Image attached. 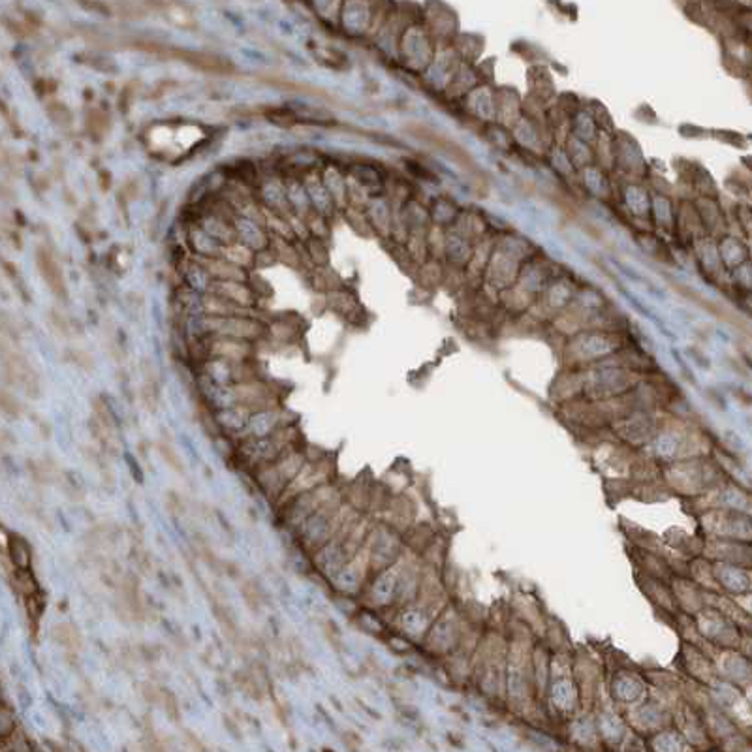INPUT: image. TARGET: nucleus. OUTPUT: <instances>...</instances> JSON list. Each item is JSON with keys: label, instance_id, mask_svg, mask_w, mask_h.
I'll return each instance as SVG.
<instances>
[{"label": "nucleus", "instance_id": "obj_1", "mask_svg": "<svg viewBox=\"0 0 752 752\" xmlns=\"http://www.w3.org/2000/svg\"><path fill=\"white\" fill-rule=\"evenodd\" d=\"M354 511L356 510H352L345 502V498H338V500L322 506L294 532L299 549L307 557H312L314 553L320 551L324 545L329 544L337 536L343 525L346 523V519L350 518Z\"/></svg>", "mask_w": 752, "mask_h": 752}, {"label": "nucleus", "instance_id": "obj_2", "mask_svg": "<svg viewBox=\"0 0 752 752\" xmlns=\"http://www.w3.org/2000/svg\"><path fill=\"white\" fill-rule=\"evenodd\" d=\"M296 448H301V444L297 440V433L290 427L281 429L278 433L265 438H245L237 442L234 469L245 470L252 476L256 470L275 463L286 451Z\"/></svg>", "mask_w": 752, "mask_h": 752}, {"label": "nucleus", "instance_id": "obj_3", "mask_svg": "<svg viewBox=\"0 0 752 752\" xmlns=\"http://www.w3.org/2000/svg\"><path fill=\"white\" fill-rule=\"evenodd\" d=\"M307 461H309V457H307V451L303 448L286 451L275 463L256 470L252 474V482H254L256 489L260 491L267 500L276 504V500L283 497L284 491L288 489V485L303 470Z\"/></svg>", "mask_w": 752, "mask_h": 752}, {"label": "nucleus", "instance_id": "obj_4", "mask_svg": "<svg viewBox=\"0 0 752 752\" xmlns=\"http://www.w3.org/2000/svg\"><path fill=\"white\" fill-rule=\"evenodd\" d=\"M400 553H403V540L399 536V531L389 523L374 525L369 542H367V557H369L371 576L397 565L400 560Z\"/></svg>", "mask_w": 752, "mask_h": 752}, {"label": "nucleus", "instance_id": "obj_5", "mask_svg": "<svg viewBox=\"0 0 752 752\" xmlns=\"http://www.w3.org/2000/svg\"><path fill=\"white\" fill-rule=\"evenodd\" d=\"M332 482H335V463L329 457L325 456L322 459H316V461H307L303 470L288 485V489L284 491L283 497L276 500V511L283 510L284 506H288L292 500H296L297 497H301L305 493L318 489V487H324V485Z\"/></svg>", "mask_w": 752, "mask_h": 752}, {"label": "nucleus", "instance_id": "obj_6", "mask_svg": "<svg viewBox=\"0 0 752 752\" xmlns=\"http://www.w3.org/2000/svg\"><path fill=\"white\" fill-rule=\"evenodd\" d=\"M371 578V568H369V557H367V547L359 553L358 557L350 560L341 572L329 581L333 593L345 594V596H354L361 598V593L365 589L367 581Z\"/></svg>", "mask_w": 752, "mask_h": 752}, {"label": "nucleus", "instance_id": "obj_7", "mask_svg": "<svg viewBox=\"0 0 752 752\" xmlns=\"http://www.w3.org/2000/svg\"><path fill=\"white\" fill-rule=\"evenodd\" d=\"M117 607H121L119 611V617H123L125 622L128 621H138L141 622L145 619V602H143V594H141V589H139V581L136 576L132 573H126L119 581V593H117Z\"/></svg>", "mask_w": 752, "mask_h": 752}, {"label": "nucleus", "instance_id": "obj_8", "mask_svg": "<svg viewBox=\"0 0 752 752\" xmlns=\"http://www.w3.org/2000/svg\"><path fill=\"white\" fill-rule=\"evenodd\" d=\"M4 373L10 384L23 389L28 397H38L40 394V380L38 374L30 367L27 359L19 354H6L4 356Z\"/></svg>", "mask_w": 752, "mask_h": 752}, {"label": "nucleus", "instance_id": "obj_9", "mask_svg": "<svg viewBox=\"0 0 752 752\" xmlns=\"http://www.w3.org/2000/svg\"><path fill=\"white\" fill-rule=\"evenodd\" d=\"M395 628L399 630L400 636H405L408 640H420L425 634V630L429 627V617L425 609L416 606H405L400 607L399 613L395 615L394 619Z\"/></svg>", "mask_w": 752, "mask_h": 752}, {"label": "nucleus", "instance_id": "obj_10", "mask_svg": "<svg viewBox=\"0 0 752 752\" xmlns=\"http://www.w3.org/2000/svg\"><path fill=\"white\" fill-rule=\"evenodd\" d=\"M36 263H38L40 275H42V278L49 286V290L53 292L57 297L66 296V283H64L63 271L59 267L55 258L51 256V252L45 249L38 250L36 252Z\"/></svg>", "mask_w": 752, "mask_h": 752}, {"label": "nucleus", "instance_id": "obj_11", "mask_svg": "<svg viewBox=\"0 0 752 752\" xmlns=\"http://www.w3.org/2000/svg\"><path fill=\"white\" fill-rule=\"evenodd\" d=\"M214 425L221 429L222 433L226 435H239L241 436L245 433V429L249 425L250 412L245 410L239 405L235 407L222 408V410H216L213 416Z\"/></svg>", "mask_w": 752, "mask_h": 752}, {"label": "nucleus", "instance_id": "obj_12", "mask_svg": "<svg viewBox=\"0 0 752 752\" xmlns=\"http://www.w3.org/2000/svg\"><path fill=\"white\" fill-rule=\"evenodd\" d=\"M4 559L10 570H32V547L19 534H8Z\"/></svg>", "mask_w": 752, "mask_h": 752}, {"label": "nucleus", "instance_id": "obj_13", "mask_svg": "<svg viewBox=\"0 0 752 752\" xmlns=\"http://www.w3.org/2000/svg\"><path fill=\"white\" fill-rule=\"evenodd\" d=\"M350 621L358 627V630H361V632H365L369 636H374V638L387 636V624L380 617V611L363 606V604H361V607L356 611V615H354Z\"/></svg>", "mask_w": 752, "mask_h": 752}, {"label": "nucleus", "instance_id": "obj_14", "mask_svg": "<svg viewBox=\"0 0 752 752\" xmlns=\"http://www.w3.org/2000/svg\"><path fill=\"white\" fill-rule=\"evenodd\" d=\"M51 638L59 647L66 649L68 653H79L83 647V636L79 628L72 622H59L51 628Z\"/></svg>", "mask_w": 752, "mask_h": 752}, {"label": "nucleus", "instance_id": "obj_15", "mask_svg": "<svg viewBox=\"0 0 752 752\" xmlns=\"http://www.w3.org/2000/svg\"><path fill=\"white\" fill-rule=\"evenodd\" d=\"M57 482H59V487L63 489V493L70 498V500H76V502H79V500H83L85 495H87V487H85L83 476H81L79 472H76V470H72V469L61 470V474H59V480H57Z\"/></svg>", "mask_w": 752, "mask_h": 752}, {"label": "nucleus", "instance_id": "obj_16", "mask_svg": "<svg viewBox=\"0 0 752 752\" xmlns=\"http://www.w3.org/2000/svg\"><path fill=\"white\" fill-rule=\"evenodd\" d=\"M234 683L247 696L254 698V700H262L263 698V684L260 681V677L256 675V671H252V669H239V671H235Z\"/></svg>", "mask_w": 752, "mask_h": 752}, {"label": "nucleus", "instance_id": "obj_17", "mask_svg": "<svg viewBox=\"0 0 752 752\" xmlns=\"http://www.w3.org/2000/svg\"><path fill=\"white\" fill-rule=\"evenodd\" d=\"M23 604H25V613H27L28 622L32 624V634H36V630L40 627V621H42V615L45 611V598H43L42 591H38L34 594H28L23 598Z\"/></svg>", "mask_w": 752, "mask_h": 752}, {"label": "nucleus", "instance_id": "obj_18", "mask_svg": "<svg viewBox=\"0 0 752 752\" xmlns=\"http://www.w3.org/2000/svg\"><path fill=\"white\" fill-rule=\"evenodd\" d=\"M213 611H214V617H216V621H219V624H221L224 636H226L232 643L239 642V638H241V636H239V627H237V621H235V615L232 613V609L226 606H214Z\"/></svg>", "mask_w": 752, "mask_h": 752}, {"label": "nucleus", "instance_id": "obj_19", "mask_svg": "<svg viewBox=\"0 0 752 752\" xmlns=\"http://www.w3.org/2000/svg\"><path fill=\"white\" fill-rule=\"evenodd\" d=\"M241 596L245 604L249 606L250 611H260L263 607V602H265V593L260 587V583H256L254 580H245L241 585Z\"/></svg>", "mask_w": 752, "mask_h": 752}, {"label": "nucleus", "instance_id": "obj_20", "mask_svg": "<svg viewBox=\"0 0 752 752\" xmlns=\"http://www.w3.org/2000/svg\"><path fill=\"white\" fill-rule=\"evenodd\" d=\"M156 448H159V454L162 456V459L166 461V465L170 467V469H173L175 472H179V474H185V463H183L181 456L177 454V449L172 446V442L160 440L159 444H156Z\"/></svg>", "mask_w": 752, "mask_h": 752}, {"label": "nucleus", "instance_id": "obj_21", "mask_svg": "<svg viewBox=\"0 0 752 752\" xmlns=\"http://www.w3.org/2000/svg\"><path fill=\"white\" fill-rule=\"evenodd\" d=\"M0 730H2V738L6 739L12 735V731L15 730V718L12 715V711L8 709V705L2 707L0 711Z\"/></svg>", "mask_w": 752, "mask_h": 752}, {"label": "nucleus", "instance_id": "obj_22", "mask_svg": "<svg viewBox=\"0 0 752 752\" xmlns=\"http://www.w3.org/2000/svg\"><path fill=\"white\" fill-rule=\"evenodd\" d=\"M166 510L172 514V516H183L185 514V502H183V497L175 491H170L166 495Z\"/></svg>", "mask_w": 752, "mask_h": 752}, {"label": "nucleus", "instance_id": "obj_23", "mask_svg": "<svg viewBox=\"0 0 752 752\" xmlns=\"http://www.w3.org/2000/svg\"><path fill=\"white\" fill-rule=\"evenodd\" d=\"M162 704H164V707H166V713L170 715L172 720H177V718H179V702H177V698H175L173 692H170V690H162Z\"/></svg>", "mask_w": 752, "mask_h": 752}, {"label": "nucleus", "instance_id": "obj_24", "mask_svg": "<svg viewBox=\"0 0 752 752\" xmlns=\"http://www.w3.org/2000/svg\"><path fill=\"white\" fill-rule=\"evenodd\" d=\"M2 410L10 416L19 414V403H17L15 397L8 394V392H2Z\"/></svg>", "mask_w": 752, "mask_h": 752}, {"label": "nucleus", "instance_id": "obj_25", "mask_svg": "<svg viewBox=\"0 0 752 752\" xmlns=\"http://www.w3.org/2000/svg\"><path fill=\"white\" fill-rule=\"evenodd\" d=\"M143 696H145L147 702H151V704L162 702V689H159L154 683H145L143 684Z\"/></svg>", "mask_w": 752, "mask_h": 752}, {"label": "nucleus", "instance_id": "obj_26", "mask_svg": "<svg viewBox=\"0 0 752 752\" xmlns=\"http://www.w3.org/2000/svg\"><path fill=\"white\" fill-rule=\"evenodd\" d=\"M126 463H128V467H130L132 478H134L138 483H143V470H141V467H139L138 463H134L130 454H126Z\"/></svg>", "mask_w": 752, "mask_h": 752}]
</instances>
